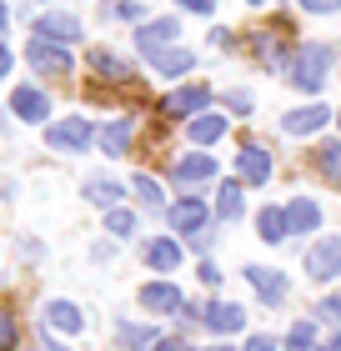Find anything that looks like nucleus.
<instances>
[{
  "instance_id": "f257e3e1",
  "label": "nucleus",
  "mask_w": 341,
  "mask_h": 351,
  "mask_svg": "<svg viewBox=\"0 0 341 351\" xmlns=\"http://www.w3.org/2000/svg\"><path fill=\"white\" fill-rule=\"evenodd\" d=\"M327 71H331V45H296V56H291V66H286L291 86L311 90V95L327 86Z\"/></svg>"
},
{
  "instance_id": "f03ea898",
  "label": "nucleus",
  "mask_w": 341,
  "mask_h": 351,
  "mask_svg": "<svg viewBox=\"0 0 341 351\" xmlns=\"http://www.w3.org/2000/svg\"><path fill=\"white\" fill-rule=\"evenodd\" d=\"M25 60H30V71L36 75H71V51L66 45H56V40H30L25 45Z\"/></svg>"
},
{
  "instance_id": "7ed1b4c3",
  "label": "nucleus",
  "mask_w": 341,
  "mask_h": 351,
  "mask_svg": "<svg viewBox=\"0 0 341 351\" xmlns=\"http://www.w3.org/2000/svg\"><path fill=\"white\" fill-rule=\"evenodd\" d=\"M171 226L181 231V236H201L206 231V221H211V206L201 196H181V201H171Z\"/></svg>"
},
{
  "instance_id": "20e7f679",
  "label": "nucleus",
  "mask_w": 341,
  "mask_h": 351,
  "mask_svg": "<svg viewBox=\"0 0 341 351\" xmlns=\"http://www.w3.org/2000/svg\"><path fill=\"white\" fill-rule=\"evenodd\" d=\"M171 181L186 186V191H201L206 181H216V161H211V156H201V151H191V156H181V161L171 166Z\"/></svg>"
},
{
  "instance_id": "39448f33",
  "label": "nucleus",
  "mask_w": 341,
  "mask_h": 351,
  "mask_svg": "<svg viewBox=\"0 0 341 351\" xmlns=\"http://www.w3.org/2000/svg\"><path fill=\"white\" fill-rule=\"evenodd\" d=\"M45 141H51L56 151H86L95 131H91V121H80V116H66V121H56L51 131H45Z\"/></svg>"
},
{
  "instance_id": "423d86ee",
  "label": "nucleus",
  "mask_w": 341,
  "mask_h": 351,
  "mask_svg": "<svg viewBox=\"0 0 341 351\" xmlns=\"http://www.w3.org/2000/svg\"><path fill=\"white\" fill-rule=\"evenodd\" d=\"M36 36L40 40H56V45H75L80 40V21L66 10H51V15H36Z\"/></svg>"
},
{
  "instance_id": "0eeeda50",
  "label": "nucleus",
  "mask_w": 341,
  "mask_h": 351,
  "mask_svg": "<svg viewBox=\"0 0 341 351\" xmlns=\"http://www.w3.org/2000/svg\"><path fill=\"white\" fill-rule=\"evenodd\" d=\"M176 30H181V21L176 15H161V21H145L136 30V45H141V56L151 60L156 51H166V40H176Z\"/></svg>"
},
{
  "instance_id": "6e6552de",
  "label": "nucleus",
  "mask_w": 341,
  "mask_h": 351,
  "mask_svg": "<svg viewBox=\"0 0 341 351\" xmlns=\"http://www.w3.org/2000/svg\"><path fill=\"white\" fill-rule=\"evenodd\" d=\"M206 101H211L206 86H181V90H171L166 101H161V116H201Z\"/></svg>"
},
{
  "instance_id": "1a4fd4ad",
  "label": "nucleus",
  "mask_w": 341,
  "mask_h": 351,
  "mask_svg": "<svg viewBox=\"0 0 341 351\" xmlns=\"http://www.w3.org/2000/svg\"><path fill=\"white\" fill-rule=\"evenodd\" d=\"M236 181H241V186H261V181H271V156H266L261 146L236 151Z\"/></svg>"
},
{
  "instance_id": "9d476101",
  "label": "nucleus",
  "mask_w": 341,
  "mask_h": 351,
  "mask_svg": "<svg viewBox=\"0 0 341 351\" xmlns=\"http://www.w3.org/2000/svg\"><path fill=\"white\" fill-rule=\"evenodd\" d=\"M141 306L166 316V311H181L186 296H181V286H171V281H151V286H141Z\"/></svg>"
},
{
  "instance_id": "9b49d317",
  "label": "nucleus",
  "mask_w": 341,
  "mask_h": 351,
  "mask_svg": "<svg viewBox=\"0 0 341 351\" xmlns=\"http://www.w3.org/2000/svg\"><path fill=\"white\" fill-rule=\"evenodd\" d=\"M306 271H311V281H331V276H341V236L321 241L311 256H306Z\"/></svg>"
},
{
  "instance_id": "f8f14e48",
  "label": "nucleus",
  "mask_w": 341,
  "mask_h": 351,
  "mask_svg": "<svg viewBox=\"0 0 341 351\" xmlns=\"http://www.w3.org/2000/svg\"><path fill=\"white\" fill-rule=\"evenodd\" d=\"M246 281L256 286V296H261L266 306H281V301H286V276H281V271H266V266H246Z\"/></svg>"
},
{
  "instance_id": "ddd939ff",
  "label": "nucleus",
  "mask_w": 341,
  "mask_h": 351,
  "mask_svg": "<svg viewBox=\"0 0 341 351\" xmlns=\"http://www.w3.org/2000/svg\"><path fill=\"white\" fill-rule=\"evenodd\" d=\"M327 121H331V110H327V106L316 101V106L286 110V121H281V125H286V136H311V131H321V125H327Z\"/></svg>"
},
{
  "instance_id": "4468645a",
  "label": "nucleus",
  "mask_w": 341,
  "mask_h": 351,
  "mask_svg": "<svg viewBox=\"0 0 341 351\" xmlns=\"http://www.w3.org/2000/svg\"><path fill=\"white\" fill-rule=\"evenodd\" d=\"M10 110L21 121H45V116H51V95L36 90V86H21V90H15V101H10Z\"/></svg>"
},
{
  "instance_id": "2eb2a0df",
  "label": "nucleus",
  "mask_w": 341,
  "mask_h": 351,
  "mask_svg": "<svg viewBox=\"0 0 341 351\" xmlns=\"http://www.w3.org/2000/svg\"><path fill=\"white\" fill-rule=\"evenodd\" d=\"M45 326L60 331V337H75V331L86 326V316H80L75 301H51V306H45Z\"/></svg>"
},
{
  "instance_id": "dca6fc26",
  "label": "nucleus",
  "mask_w": 341,
  "mask_h": 351,
  "mask_svg": "<svg viewBox=\"0 0 341 351\" xmlns=\"http://www.w3.org/2000/svg\"><path fill=\"white\" fill-rule=\"evenodd\" d=\"M206 326L221 331V337H231L236 326H246V311H241L236 301H211V306H206Z\"/></svg>"
},
{
  "instance_id": "f3484780",
  "label": "nucleus",
  "mask_w": 341,
  "mask_h": 351,
  "mask_svg": "<svg viewBox=\"0 0 341 351\" xmlns=\"http://www.w3.org/2000/svg\"><path fill=\"white\" fill-rule=\"evenodd\" d=\"M256 60H261L266 71H286L291 66V56H286V45L276 40V30H256Z\"/></svg>"
},
{
  "instance_id": "a211bd4d",
  "label": "nucleus",
  "mask_w": 341,
  "mask_h": 351,
  "mask_svg": "<svg viewBox=\"0 0 341 351\" xmlns=\"http://www.w3.org/2000/svg\"><path fill=\"white\" fill-rule=\"evenodd\" d=\"M151 66H156L161 75H186L191 66H196V51H186V45H166V51L151 56Z\"/></svg>"
},
{
  "instance_id": "6ab92c4d",
  "label": "nucleus",
  "mask_w": 341,
  "mask_h": 351,
  "mask_svg": "<svg viewBox=\"0 0 341 351\" xmlns=\"http://www.w3.org/2000/svg\"><path fill=\"white\" fill-rule=\"evenodd\" d=\"M221 221H241V211H246V191H241V181H221L216 191V206H211Z\"/></svg>"
},
{
  "instance_id": "aec40b11",
  "label": "nucleus",
  "mask_w": 341,
  "mask_h": 351,
  "mask_svg": "<svg viewBox=\"0 0 341 351\" xmlns=\"http://www.w3.org/2000/svg\"><path fill=\"white\" fill-rule=\"evenodd\" d=\"M121 196H126V186L110 181V176H95V181H86V201H91V206H106V211H116Z\"/></svg>"
},
{
  "instance_id": "412c9836",
  "label": "nucleus",
  "mask_w": 341,
  "mask_h": 351,
  "mask_svg": "<svg viewBox=\"0 0 341 351\" xmlns=\"http://www.w3.org/2000/svg\"><path fill=\"white\" fill-rule=\"evenodd\" d=\"M256 231H261V241H286V231H291V221H286V206H266L261 216H256Z\"/></svg>"
},
{
  "instance_id": "4be33fe9",
  "label": "nucleus",
  "mask_w": 341,
  "mask_h": 351,
  "mask_svg": "<svg viewBox=\"0 0 341 351\" xmlns=\"http://www.w3.org/2000/svg\"><path fill=\"white\" fill-rule=\"evenodd\" d=\"M145 266H151V271H176V266H181V246L166 241V236H156V241L145 246Z\"/></svg>"
},
{
  "instance_id": "5701e85b",
  "label": "nucleus",
  "mask_w": 341,
  "mask_h": 351,
  "mask_svg": "<svg viewBox=\"0 0 341 351\" xmlns=\"http://www.w3.org/2000/svg\"><path fill=\"white\" fill-rule=\"evenodd\" d=\"M286 221H291V231L306 236V231L321 226V206H316V201H291V206H286Z\"/></svg>"
},
{
  "instance_id": "b1692460",
  "label": "nucleus",
  "mask_w": 341,
  "mask_h": 351,
  "mask_svg": "<svg viewBox=\"0 0 341 351\" xmlns=\"http://www.w3.org/2000/svg\"><path fill=\"white\" fill-rule=\"evenodd\" d=\"M101 146H106V156H126L131 151V121H110L101 131Z\"/></svg>"
},
{
  "instance_id": "393cba45",
  "label": "nucleus",
  "mask_w": 341,
  "mask_h": 351,
  "mask_svg": "<svg viewBox=\"0 0 341 351\" xmlns=\"http://www.w3.org/2000/svg\"><path fill=\"white\" fill-rule=\"evenodd\" d=\"M136 196H141V206H151V211H171V206H166V191H161V181H156V176H136Z\"/></svg>"
},
{
  "instance_id": "a878e982",
  "label": "nucleus",
  "mask_w": 341,
  "mask_h": 351,
  "mask_svg": "<svg viewBox=\"0 0 341 351\" xmlns=\"http://www.w3.org/2000/svg\"><path fill=\"white\" fill-rule=\"evenodd\" d=\"M186 131H191V141H201V146H206V141H216V136L226 131V121H221V116H211V110H201V116H191Z\"/></svg>"
},
{
  "instance_id": "bb28decb",
  "label": "nucleus",
  "mask_w": 341,
  "mask_h": 351,
  "mask_svg": "<svg viewBox=\"0 0 341 351\" xmlns=\"http://www.w3.org/2000/svg\"><path fill=\"white\" fill-rule=\"evenodd\" d=\"M316 166H321V176H327V181L341 186V141H327V146L316 151Z\"/></svg>"
},
{
  "instance_id": "cd10ccee",
  "label": "nucleus",
  "mask_w": 341,
  "mask_h": 351,
  "mask_svg": "<svg viewBox=\"0 0 341 351\" xmlns=\"http://www.w3.org/2000/svg\"><path fill=\"white\" fill-rule=\"evenodd\" d=\"M91 66L106 75V81H131V71H126V60H116L110 51H91Z\"/></svg>"
},
{
  "instance_id": "c85d7f7f",
  "label": "nucleus",
  "mask_w": 341,
  "mask_h": 351,
  "mask_svg": "<svg viewBox=\"0 0 341 351\" xmlns=\"http://www.w3.org/2000/svg\"><path fill=\"white\" fill-rule=\"evenodd\" d=\"M116 337H121V346H156V326H141V322H126L121 331H116Z\"/></svg>"
},
{
  "instance_id": "c756f323",
  "label": "nucleus",
  "mask_w": 341,
  "mask_h": 351,
  "mask_svg": "<svg viewBox=\"0 0 341 351\" xmlns=\"http://www.w3.org/2000/svg\"><path fill=\"white\" fill-rule=\"evenodd\" d=\"M286 351H316V326L311 322H296L286 337Z\"/></svg>"
},
{
  "instance_id": "7c9ffc66",
  "label": "nucleus",
  "mask_w": 341,
  "mask_h": 351,
  "mask_svg": "<svg viewBox=\"0 0 341 351\" xmlns=\"http://www.w3.org/2000/svg\"><path fill=\"white\" fill-rule=\"evenodd\" d=\"M106 231L110 236H131L136 231V216L126 211V206H116V211H106Z\"/></svg>"
},
{
  "instance_id": "2f4dec72",
  "label": "nucleus",
  "mask_w": 341,
  "mask_h": 351,
  "mask_svg": "<svg viewBox=\"0 0 341 351\" xmlns=\"http://www.w3.org/2000/svg\"><path fill=\"white\" fill-rule=\"evenodd\" d=\"M0 351H15V316L0 311Z\"/></svg>"
},
{
  "instance_id": "473e14b6",
  "label": "nucleus",
  "mask_w": 341,
  "mask_h": 351,
  "mask_svg": "<svg viewBox=\"0 0 341 351\" xmlns=\"http://www.w3.org/2000/svg\"><path fill=\"white\" fill-rule=\"evenodd\" d=\"M316 316H321V322H336V326H341V296H327V301H316Z\"/></svg>"
},
{
  "instance_id": "72a5a7b5",
  "label": "nucleus",
  "mask_w": 341,
  "mask_h": 351,
  "mask_svg": "<svg viewBox=\"0 0 341 351\" xmlns=\"http://www.w3.org/2000/svg\"><path fill=\"white\" fill-rule=\"evenodd\" d=\"M106 15H110V21H116V15H121V21H141V5H136V0H121V5H106Z\"/></svg>"
},
{
  "instance_id": "f704fd0d",
  "label": "nucleus",
  "mask_w": 341,
  "mask_h": 351,
  "mask_svg": "<svg viewBox=\"0 0 341 351\" xmlns=\"http://www.w3.org/2000/svg\"><path fill=\"white\" fill-rule=\"evenodd\" d=\"M301 5L311 10V15H336V10H341V0H301Z\"/></svg>"
},
{
  "instance_id": "c9c22d12",
  "label": "nucleus",
  "mask_w": 341,
  "mask_h": 351,
  "mask_svg": "<svg viewBox=\"0 0 341 351\" xmlns=\"http://www.w3.org/2000/svg\"><path fill=\"white\" fill-rule=\"evenodd\" d=\"M226 106H231V110H251V95L246 90H231V95H226Z\"/></svg>"
},
{
  "instance_id": "e433bc0d",
  "label": "nucleus",
  "mask_w": 341,
  "mask_h": 351,
  "mask_svg": "<svg viewBox=\"0 0 341 351\" xmlns=\"http://www.w3.org/2000/svg\"><path fill=\"white\" fill-rule=\"evenodd\" d=\"M176 5H186V10H196V15H206V10H216V0H176Z\"/></svg>"
},
{
  "instance_id": "4c0bfd02",
  "label": "nucleus",
  "mask_w": 341,
  "mask_h": 351,
  "mask_svg": "<svg viewBox=\"0 0 341 351\" xmlns=\"http://www.w3.org/2000/svg\"><path fill=\"white\" fill-rule=\"evenodd\" d=\"M151 351H191V346H186V341H181V337H166V341H156V346H151Z\"/></svg>"
},
{
  "instance_id": "58836bf2",
  "label": "nucleus",
  "mask_w": 341,
  "mask_h": 351,
  "mask_svg": "<svg viewBox=\"0 0 341 351\" xmlns=\"http://www.w3.org/2000/svg\"><path fill=\"white\" fill-rule=\"evenodd\" d=\"M246 351H276V341H271V337H251Z\"/></svg>"
},
{
  "instance_id": "ea45409f",
  "label": "nucleus",
  "mask_w": 341,
  "mask_h": 351,
  "mask_svg": "<svg viewBox=\"0 0 341 351\" xmlns=\"http://www.w3.org/2000/svg\"><path fill=\"white\" fill-rule=\"evenodd\" d=\"M5 75H10V51L0 45V81H5Z\"/></svg>"
},
{
  "instance_id": "a19ab883",
  "label": "nucleus",
  "mask_w": 341,
  "mask_h": 351,
  "mask_svg": "<svg viewBox=\"0 0 341 351\" xmlns=\"http://www.w3.org/2000/svg\"><path fill=\"white\" fill-rule=\"evenodd\" d=\"M321 351H341V337H331V341H327V346H321Z\"/></svg>"
},
{
  "instance_id": "79ce46f5",
  "label": "nucleus",
  "mask_w": 341,
  "mask_h": 351,
  "mask_svg": "<svg viewBox=\"0 0 341 351\" xmlns=\"http://www.w3.org/2000/svg\"><path fill=\"white\" fill-rule=\"evenodd\" d=\"M5 21H10V10H5V5H0V30H5Z\"/></svg>"
},
{
  "instance_id": "37998d69",
  "label": "nucleus",
  "mask_w": 341,
  "mask_h": 351,
  "mask_svg": "<svg viewBox=\"0 0 341 351\" xmlns=\"http://www.w3.org/2000/svg\"><path fill=\"white\" fill-rule=\"evenodd\" d=\"M246 5H266V0H246Z\"/></svg>"
},
{
  "instance_id": "c03bdc74",
  "label": "nucleus",
  "mask_w": 341,
  "mask_h": 351,
  "mask_svg": "<svg viewBox=\"0 0 341 351\" xmlns=\"http://www.w3.org/2000/svg\"><path fill=\"white\" fill-rule=\"evenodd\" d=\"M211 351H231V346H211Z\"/></svg>"
},
{
  "instance_id": "a18cd8bd",
  "label": "nucleus",
  "mask_w": 341,
  "mask_h": 351,
  "mask_svg": "<svg viewBox=\"0 0 341 351\" xmlns=\"http://www.w3.org/2000/svg\"><path fill=\"white\" fill-rule=\"evenodd\" d=\"M336 121H341V110H336Z\"/></svg>"
}]
</instances>
